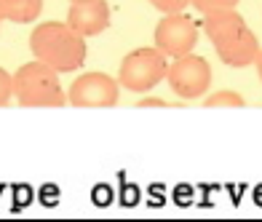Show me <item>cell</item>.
<instances>
[{"mask_svg":"<svg viewBox=\"0 0 262 222\" xmlns=\"http://www.w3.org/2000/svg\"><path fill=\"white\" fill-rule=\"evenodd\" d=\"M204 30H206L217 56L225 64H230V67L254 64L257 54H259L257 35L249 30V25L244 21V16L238 14L235 8H225V11L206 14Z\"/></svg>","mask_w":262,"mask_h":222,"instance_id":"1","label":"cell"},{"mask_svg":"<svg viewBox=\"0 0 262 222\" xmlns=\"http://www.w3.org/2000/svg\"><path fill=\"white\" fill-rule=\"evenodd\" d=\"M30 51L56 73H73L86 62V38L62 21H43L30 35Z\"/></svg>","mask_w":262,"mask_h":222,"instance_id":"2","label":"cell"},{"mask_svg":"<svg viewBox=\"0 0 262 222\" xmlns=\"http://www.w3.org/2000/svg\"><path fill=\"white\" fill-rule=\"evenodd\" d=\"M14 97L21 107H62V104H67L62 83H59V73L38 59L16 70Z\"/></svg>","mask_w":262,"mask_h":222,"instance_id":"3","label":"cell"},{"mask_svg":"<svg viewBox=\"0 0 262 222\" xmlns=\"http://www.w3.org/2000/svg\"><path fill=\"white\" fill-rule=\"evenodd\" d=\"M166 54L158 49H137L126 54V59L121 62V73H118V86H123L134 94H145V91L156 88L161 80L166 78Z\"/></svg>","mask_w":262,"mask_h":222,"instance_id":"4","label":"cell"},{"mask_svg":"<svg viewBox=\"0 0 262 222\" xmlns=\"http://www.w3.org/2000/svg\"><path fill=\"white\" fill-rule=\"evenodd\" d=\"M166 80H169L171 91L180 99H198V97H204L211 86V67L204 56L185 54V56H177L169 64Z\"/></svg>","mask_w":262,"mask_h":222,"instance_id":"5","label":"cell"},{"mask_svg":"<svg viewBox=\"0 0 262 222\" xmlns=\"http://www.w3.org/2000/svg\"><path fill=\"white\" fill-rule=\"evenodd\" d=\"M198 25L187 14H166L156 25V49L166 56H185L195 49Z\"/></svg>","mask_w":262,"mask_h":222,"instance_id":"6","label":"cell"},{"mask_svg":"<svg viewBox=\"0 0 262 222\" xmlns=\"http://www.w3.org/2000/svg\"><path fill=\"white\" fill-rule=\"evenodd\" d=\"M67 102L75 107H113L118 102V80L104 73H86L73 80Z\"/></svg>","mask_w":262,"mask_h":222,"instance_id":"7","label":"cell"},{"mask_svg":"<svg viewBox=\"0 0 262 222\" xmlns=\"http://www.w3.org/2000/svg\"><path fill=\"white\" fill-rule=\"evenodd\" d=\"M67 25L83 38L102 35L110 27V6L104 0H89V3H73L67 14Z\"/></svg>","mask_w":262,"mask_h":222,"instance_id":"8","label":"cell"},{"mask_svg":"<svg viewBox=\"0 0 262 222\" xmlns=\"http://www.w3.org/2000/svg\"><path fill=\"white\" fill-rule=\"evenodd\" d=\"M43 0H0V19L16 21V25H30L40 16Z\"/></svg>","mask_w":262,"mask_h":222,"instance_id":"9","label":"cell"},{"mask_svg":"<svg viewBox=\"0 0 262 222\" xmlns=\"http://www.w3.org/2000/svg\"><path fill=\"white\" fill-rule=\"evenodd\" d=\"M206 107H244V99L235 91H217V94L206 97Z\"/></svg>","mask_w":262,"mask_h":222,"instance_id":"10","label":"cell"},{"mask_svg":"<svg viewBox=\"0 0 262 222\" xmlns=\"http://www.w3.org/2000/svg\"><path fill=\"white\" fill-rule=\"evenodd\" d=\"M190 6H195L201 14H214V11H225V8H235L238 0H190Z\"/></svg>","mask_w":262,"mask_h":222,"instance_id":"11","label":"cell"},{"mask_svg":"<svg viewBox=\"0 0 262 222\" xmlns=\"http://www.w3.org/2000/svg\"><path fill=\"white\" fill-rule=\"evenodd\" d=\"M113 188L110 185H94L91 188V204L94 206H99V209H104V206H110L113 204Z\"/></svg>","mask_w":262,"mask_h":222,"instance_id":"12","label":"cell"},{"mask_svg":"<svg viewBox=\"0 0 262 222\" xmlns=\"http://www.w3.org/2000/svg\"><path fill=\"white\" fill-rule=\"evenodd\" d=\"M14 97V75H8L3 67H0V107H6Z\"/></svg>","mask_w":262,"mask_h":222,"instance_id":"13","label":"cell"},{"mask_svg":"<svg viewBox=\"0 0 262 222\" xmlns=\"http://www.w3.org/2000/svg\"><path fill=\"white\" fill-rule=\"evenodd\" d=\"M142 201V190L137 188V185L134 182H126V185H121V204L123 206H137Z\"/></svg>","mask_w":262,"mask_h":222,"instance_id":"14","label":"cell"},{"mask_svg":"<svg viewBox=\"0 0 262 222\" xmlns=\"http://www.w3.org/2000/svg\"><path fill=\"white\" fill-rule=\"evenodd\" d=\"M152 6H156L161 14H180L190 6V0H150Z\"/></svg>","mask_w":262,"mask_h":222,"instance_id":"15","label":"cell"},{"mask_svg":"<svg viewBox=\"0 0 262 222\" xmlns=\"http://www.w3.org/2000/svg\"><path fill=\"white\" fill-rule=\"evenodd\" d=\"M195 201V188L193 185H177L174 188V204L177 206H190Z\"/></svg>","mask_w":262,"mask_h":222,"instance_id":"16","label":"cell"},{"mask_svg":"<svg viewBox=\"0 0 262 222\" xmlns=\"http://www.w3.org/2000/svg\"><path fill=\"white\" fill-rule=\"evenodd\" d=\"M40 201L46 206H54L59 201V188H56V185H43V188H40Z\"/></svg>","mask_w":262,"mask_h":222,"instance_id":"17","label":"cell"},{"mask_svg":"<svg viewBox=\"0 0 262 222\" xmlns=\"http://www.w3.org/2000/svg\"><path fill=\"white\" fill-rule=\"evenodd\" d=\"M150 198H152L150 204H161L163 198H166V190L161 188V185H150Z\"/></svg>","mask_w":262,"mask_h":222,"instance_id":"18","label":"cell"},{"mask_svg":"<svg viewBox=\"0 0 262 222\" xmlns=\"http://www.w3.org/2000/svg\"><path fill=\"white\" fill-rule=\"evenodd\" d=\"M137 107H169V104H166L163 99H139Z\"/></svg>","mask_w":262,"mask_h":222,"instance_id":"19","label":"cell"},{"mask_svg":"<svg viewBox=\"0 0 262 222\" xmlns=\"http://www.w3.org/2000/svg\"><path fill=\"white\" fill-rule=\"evenodd\" d=\"M254 204L262 206V185H257V188H254Z\"/></svg>","mask_w":262,"mask_h":222,"instance_id":"20","label":"cell"},{"mask_svg":"<svg viewBox=\"0 0 262 222\" xmlns=\"http://www.w3.org/2000/svg\"><path fill=\"white\" fill-rule=\"evenodd\" d=\"M254 64H257V73H259V80H262V49H259V54H257Z\"/></svg>","mask_w":262,"mask_h":222,"instance_id":"21","label":"cell"},{"mask_svg":"<svg viewBox=\"0 0 262 222\" xmlns=\"http://www.w3.org/2000/svg\"><path fill=\"white\" fill-rule=\"evenodd\" d=\"M70 3H89V0H70Z\"/></svg>","mask_w":262,"mask_h":222,"instance_id":"22","label":"cell"},{"mask_svg":"<svg viewBox=\"0 0 262 222\" xmlns=\"http://www.w3.org/2000/svg\"><path fill=\"white\" fill-rule=\"evenodd\" d=\"M0 21H3V19H0Z\"/></svg>","mask_w":262,"mask_h":222,"instance_id":"23","label":"cell"}]
</instances>
